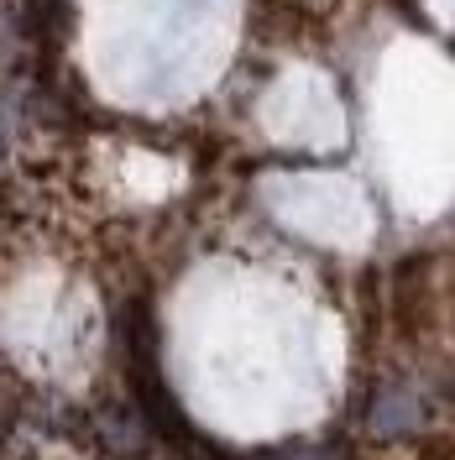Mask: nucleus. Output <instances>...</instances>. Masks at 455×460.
<instances>
[{
  "label": "nucleus",
  "mask_w": 455,
  "mask_h": 460,
  "mask_svg": "<svg viewBox=\"0 0 455 460\" xmlns=\"http://www.w3.org/2000/svg\"><path fill=\"white\" fill-rule=\"evenodd\" d=\"M408 424H419V402L408 398V393H388V398L371 408V429L377 434H398Z\"/></svg>",
  "instance_id": "1"
}]
</instances>
